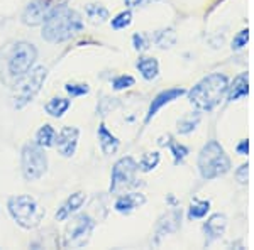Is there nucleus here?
I'll return each mask as SVG.
<instances>
[{
    "label": "nucleus",
    "instance_id": "obj_15",
    "mask_svg": "<svg viewBox=\"0 0 254 250\" xmlns=\"http://www.w3.org/2000/svg\"><path fill=\"white\" fill-rule=\"evenodd\" d=\"M227 101H237L239 98L249 95V75L248 73H239L232 83L227 87Z\"/></svg>",
    "mask_w": 254,
    "mask_h": 250
},
{
    "label": "nucleus",
    "instance_id": "obj_25",
    "mask_svg": "<svg viewBox=\"0 0 254 250\" xmlns=\"http://www.w3.org/2000/svg\"><path fill=\"white\" fill-rule=\"evenodd\" d=\"M153 41L156 43V46H158V48L168 49V48L175 46V43H176V34H175V31L171 29V27H168V29L158 31L156 34H154Z\"/></svg>",
    "mask_w": 254,
    "mask_h": 250
},
{
    "label": "nucleus",
    "instance_id": "obj_29",
    "mask_svg": "<svg viewBox=\"0 0 254 250\" xmlns=\"http://www.w3.org/2000/svg\"><path fill=\"white\" fill-rule=\"evenodd\" d=\"M64 90L69 97H83L90 92V87L87 83H68Z\"/></svg>",
    "mask_w": 254,
    "mask_h": 250
},
{
    "label": "nucleus",
    "instance_id": "obj_35",
    "mask_svg": "<svg viewBox=\"0 0 254 250\" xmlns=\"http://www.w3.org/2000/svg\"><path fill=\"white\" fill-rule=\"evenodd\" d=\"M127 7H139L141 3H144L146 0H124Z\"/></svg>",
    "mask_w": 254,
    "mask_h": 250
},
{
    "label": "nucleus",
    "instance_id": "obj_10",
    "mask_svg": "<svg viewBox=\"0 0 254 250\" xmlns=\"http://www.w3.org/2000/svg\"><path fill=\"white\" fill-rule=\"evenodd\" d=\"M53 9V0H31L22 12V22L26 26H39L48 17L49 10Z\"/></svg>",
    "mask_w": 254,
    "mask_h": 250
},
{
    "label": "nucleus",
    "instance_id": "obj_32",
    "mask_svg": "<svg viewBox=\"0 0 254 250\" xmlns=\"http://www.w3.org/2000/svg\"><path fill=\"white\" fill-rule=\"evenodd\" d=\"M248 41H249V29L239 31L234 36V39H232V49H234V51H239V49H243L246 44H248Z\"/></svg>",
    "mask_w": 254,
    "mask_h": 250
},
{
    "label": "nucleus",
    "instance_id": "obj_28",
    "mask_svg": "<svg viewBox=\"0 0 254 250\" xmlns=\"http://www.w3.org/2000/svg\"><path fill=\"white\" fill-rule=\"evenodd\" d=\"M130 22H132V14H130V10H122L121 14H117L116 17L112 19V27L116 31H122L126 29V27L130 26Z\"/></svg>",
    "mask_w": 254,
    "mask_h": 250
},
{
    "label": "nucleus",
    "instance_id": "obj_19",
    "mask_svg": "<svg viewBox=\"0 0 254 250\" xmlns=\"http://www.w3.org/2000/svg\"><path fill=\"white\" fill-rule=\"evenodd\" d=\"M180 220H182V211L180 210H173L171 213H168L166 216H163V218L159 220L156 235L163 237V235H166V233L176 232L180 227Z\"/></svg>",
    "mask_w": 254,
    "mask_h": 250
},
{
    "label": "nucleus",
    "instance_id": "obj_34",
    "mask_svg": "<svg viewBox=\"0 0 254 250\" xmlns=\"http://www.w3.org/2000/svg\"><path fill=\"white\" fill-rule=\"evenodd\" d=\"M236 150L239 155H248L249 154V141L248 139H243V141L236 146Z\"/></svg>",
    "mask_w": 254,
    "mask_h": 250
},
{
    "label": "nucleus",
    "instance_id": "obj_6",
    "mask_svg": "<svg viewBox=\"0 0 254 250\" xmlns=\"http://www.w3.org/2000/svg\"><path fill=\"white\" fill-rule=\"evenodd\" d=\"M46 78H48V69L44 66L31 68L26 75L20 76L17 80V85H15L14 97H12L15 108H24L29 101L34 100V97L43 88Z\"/></svg>",
    "mask_w": 254,
    "mask_h": 250
},
{
    "label": "nucleus",
    "instance_id": "obj_4",
    "mask_svg": "<svg viewBox=\"0 0 254 250\" xmlns=\"http://www.w3.org/2000/svg\"><path fill=\"white\" fill-rule=\"evenodd\" d=\"M7 208L15 223L26 230L39 227L44 218V208H41V204L29 195L12 196L7 203Z\"/></svg>",
    "mask_w": 254,
    "mask_h": 250
},
{
    "label": "nucleus",
    "instance_id": "obj_30",
    "mask_svg": "<svg viewBox=\"0 0 254 250\" xmlns=\"http://www.w3.org/2000/svg\"><path fill=\"white\" fill-rule=\"evenodd\" d=\"M112 87H114V90H117V92L126 90V88H130V87H134V78L129 76V75H121V76L114 78Z\"/></svg>",
    "mask_w": 254,
    "mask_h": 250
},
{
    "label": "nucleus",
    "instance_id": "obj_26",
    "mask_svg": "<svg viewBox=\"0 0 254 250\" xmlns=\"http://www.w3.org/2000/svg\"><path fill=\"white\" fill-rule=\"evenodd\" d=\"M159 154L158 152H146L142 154V157L137 162V169L142 173H151L153 169H156V166L159 164Z\"/></svg>",
    "mask_w": 254,
    "mask_h": 250
},
{
    "label": "nucleus",
    "instance_id": "obj_27",
    "mask_svg": "<svg viewBox=\"0 0 254 250\" xmlns=\"http://www.w3.org/2000/svg\"><path fill=\"white\" fill-rule=\"evenodd\" d=\"M168 147H170V152H171V155H173L175 164L183 162V161H185V157L188 155V152H190L187 146L180 144V142H175L173 139H171V141L168 142Z\"/></svg>",
    "mask_w": 254,
    "mask_h": 250
},
{
    "label": "nucleus",
    "instance_id": "obj_24",
    "mask_svg": "<svg viewBox=\"0 0 254 250\" xmlns=\"http://www.w3.org/2000/svg\"><path fill=\"white\" fill-rule=\"evenodd\" d=\"M55 139H56V130L49 124H44L38 130V134H36V144H39L41 147H51L55 146Z\"/></svg>",
    "mask_w": 254,
    "mask_h": 250
},
{
    "label": "nucleus",
    "instance_id": "obj_1",
    "mask_svg": "<svg viewBox=\"0 0 254 250\" xmlns=\"http://www.w3.org/2000/svg\"><path fill=\"white\" fill-rule=\"evenodd\" d=\"M83 29V19L76 10L66 5H53L43 22V39L58 44L73 39Z\"/></svg>",
    "mask_w": 254,
    "mask_h": 250
},
{
    "label": "nucleus",
    "instance_id": "obj_14",
    "mask_svg": "<svg viewBox=\"0 0 254 250\" xmlns=\"http://www.w3.org/2000/svg\"><path fill=\"white\" fill-rule=\"evenodd\" d=\"M144 203H146V196L142 193H126V195H121L116 200L114 208H116V211L122 213V215H129L134 210L141 208Z\"/></svg>",
    "mask_w": 254,
    "mask_h": 250
},
{
    "label": "nucleus",
    "instance_id": "obj_13",
    "mask_svg": "<svg viewBox=\"0 0 254 250\" xmlns=\"http://www.w3.org/2000/svg\"><path fill=\"white\" fill-rule=\"evenodd\" d=\"M225 228H227V216L222 215V213L212 215L210 218L203 223V232H205L208 244L222 239L224 233H225Z\"/></svg>",
    "mask_w": 254,
    "mask_h": 250
},
{
    "label": "nucleus",
    "instance_id": "obj_22",
    "mask_svg": "<svg viewBox=\"0 0 254 250\" xmlns=\"http://www.w3.org/2000/svg\"><path fill=\"white\" fill-rule=\"evenodd\" d=\"M200 124V113L198 112H191V113H187L185 117H182L176 124V130L178 134L182 135H187V134H191L193 130L196 129V125Z\"/></svg>",
    "mask_w": 254,
    "mask_h": 250
},
{
    "label": "nucleus",
    "instance_id": "obj_31",
    "mask_svg": "<svg viewBox=\"0 0 254 250\" xmlns=\"http://www.w3.org/2000/svg\"><path fill=\"white\" fill-rule=\"evenodd\" d=\"M132 46L139 52L146 51V49H149V38L142 32H137V34L132 36Z\"/></svg>",
    "mask_w": 254,
    "mask_h": 250
},
{
    "label": "nucleus",
    "instance_id": "obj_7",
    "mask_svg": "<svg viewBox=\"0 0 254 250\" xmlns=\"http://www.w3.org/2000/svg\"><path fill=\"white\" fill-rule=\"evenodd\" d=\"M20 169L26 181H38L48 171V157L44 147L36 142H27L20 150Z\"/></svg>",
    "mask_w": 254,
    "mask_h": 250
},
{
    "label": "nucleus",
    "instance_id": "obj_11",
    "mask_svg": "<svg viewBox=\"0 0 254 250\" xmlns=\"http://www.w3.org/2000/svg\"><path fill=\"white\" fill-rule=\"evenodd\" d=\"M80 130L76 127H63L55 139V146L63 157H71L78 146Z\"/></svg>",
    "mask_w": 254,
    "mask_h": 250
},
{
    "label": "nucleus",
    "instance_id": "obj_23",
    "mask_svg": "<svg viewBox=\"0 0 254 250\" xmlns=\"http://www.w3.org/2000/svg\"><path fill=\"white\" fill-rule=\"evenodd\" d=\"M208 211H210V201L208 200H195L190 204V208H188V218L190 220L205 218Z\"/></svg>",
    "mask_w": 254,
    "mask_h": 250
},
{
    "label": "nucleus",
    "instance_id": "obj_20",
    "mask_svg": "<svg viewBox=\"0 0 254 250\" xmlns=\"http://www.w3.org/2000/svg\"><path fill=\"white\" fill-rule=\"evenodd\" d=\"M69 105H71V101H69L68 98L55 97V98H51V100L48 101L46 106H44V110H46L48 115H51L55 118H60V117H63L64 113H66Z\"/></svg>",
    "mask_w": 254,
    "mask_h": 250
},
{
    "label": "nucleus",
    "instance_id": "obj_17",
    "mask_svg": "<svg viewBox=\"0 0 254 250\" xmlns=\"http://www.w3.org/2000/svg\"><path fill=\"white\" fill-rule=\"evenodd\" d=\"M97 137H98V144H100L102 152H104L105 155L114 154L119 149V144H121V142H119V139L107 129V125L105 124L98 125Z\"/></svg>",
    "mask_w": 254,
    "mask_h": 250
},
{
    "label": "nucleus",
    "instance_id": "obj_21",
    "mask_svg": "<svg viewBox=\"0 0 254 250\" xmlns=\"http://www.w3.org/2000/svg\"><path fill=\"white\" fill-rule=\"evenodd\" d=\"M85 14H87L88 20L93 26L104 24L105 20L109 19V10L105 9L102 3H88V5L85 7Z\"/></svg>",
    "mask_w": 254,
    "mask_h": 250
},
{
    "label": "nucleus",
    "instance_id": "obj_16",
    "mask_svg": "<svg viewBox=\"0 0 254 250\" xmlns=\"http://www.w3.org/2000/svg\"><path fill=\"white\" fill-rule=\"evenodd\" d=\"M85 203V195L81 191L78 193H73L71 196H68V200L64 201L61 206L58 208V211H56L55 218L58 221H64L68 218V216H71L73 213H76L80 210L81 206H83Z\"/></svg>",
    "mask_w": 254,
    "mask_h": 250
},
{
    "label": "nucleus",
    "instance_id": "obj_33",
    "mask_svg": "<svg viewBox=\"0 0 254 250\" xmlns=\"http://www.w3.org/2000/svg\"><path fill=\"white\" fill-rule=\"evenodd\" d=\"M248 178H249V166L248 164H243L236 171V179L239 181V184H248Z\"/></svg>",
    "mask_w": 254,
    "mask_h": 250
},
{
    "label": "nucleus",
    "instance_id": "obj_12",
    "mask_svg": "<svg viewBox=\"0 0 254 250\" xmlns=\"http://www.w3.org/2000/svg\"><path fill=\"white\" fill-rule=\"evenodd\" d=\"M185 93H187V90H183V88H168V90H163L161 93H158V95L153 98V101H151L149 110H147L146 124L147 122H151V118L156 115L163 106L171 103V101H175V100H178V98L183 97Z\"/></svg>",
    "mask_w": 254,
    "mask_h": 250
},
{
    "label": "nucleus",
    "instance_id": "obj_9",
    "mask_svg": "<svg viewBox=\"0 0 254 250\" xmlns=\"http://www.w3.org/2000/svg\"><path fill=\"white\" fill-rule=\"evenodd\" d=\"M137 162L132 157H122L114 164L110 176V193H121L122 190L136 186Z\"/></svg>",
    "mask_w": 254,
    "mask_h": 250
},
{
    "label": "nucleus",
    "instance_id": "obj_5",
    "mask_svg": "<svg viewBox=\"0 0 254 250\" xmlns=\"http://www.w3.org/2000/svg\"><path fill=\"white\" fill-rule=\"evenodd\" d=\"M36 59H38V51H36L34 44L26 43V41L14 43L9 48L7 56H5L7 75H9L12 80L17 81L20 76H24L32 66H34Z\"/></svg>",
    "mask_w": 254,
    "mask_h": 250
},
{
    "label": "nucleus",
    "instance_id": "obj_18",
    "mask_svg": "<svg viewBox=\"0 0 254 250\" xmlns=\"http://www.w3.org/2000/svg\"><path fill=\"white\" fill-rule=\"evenodd\" d=\"M137 71L141 73L142 78L147 81L154 80L159 75V63L156 58H149V56H141L136 63Z\"/></svg>",
    "mask_w": 254,
    "mask_h": 250
},
{
    "label": "nucleus",
    "instance_id": "obj_3",
    "mask_svg": "<svg viewBox=\"0 0 254 250\" xmlns=\"http://www.w3.org/2000/svg\"><path fill=\"white\" fill-rule=\"evenodd\" d=\"M198 171L203 179H215L231 171V159L217 141H208L198 154Z\"/></svg>",
    "mask_w": 254,
    "mask_h": 250
},
{
    "label": "nucleus",
    "instance_id": "obj_2",
    "mask_svg": "<svg viewBox=\"0 0 254 250\" xmlns=\"http://www.w3.org/2000/svg\"><path fill=\"white\" fill-rule=\"evenodd\" d=\"M227 76L220 75V73H212V75L202 78L188 92V100L200 112H212L222 101L224 95L227 93Z\"/></svg>",
    "mask_w": 254,
    "mask_h": 250
},
{
    "label": "nucleus",
    "instance_id": "obj_8",
    "mask_svg": "<svg viewBox=\"0 0 254 250\" xmlns=\"http://www.w3.org/2000/svg\"><path fill=\"white\" fill-rule=\"evenodd\" d=\"M93 230H95V221L90 218L87 213L75 216L71 220V223H68L66 232H64V247H76L81 249L88 244L90 237H92Z\"/></svg>",
    "mask_w": 254,
    "mask_h": 250
}]
</instances>
